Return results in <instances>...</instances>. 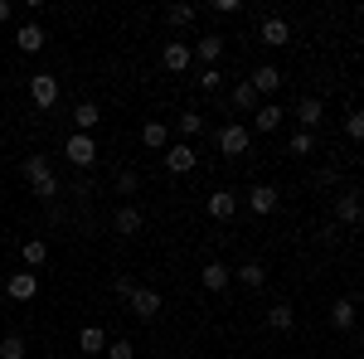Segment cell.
Wrapping results in <instances>:
<instances>
[{"label": "cell", "mask_w": 364, "mask_h": 359, "mask_svg": "<svg viewBox=\"0 0 364 359\" xmlns=\"http://www.w3.org/2000/svg\"><path fill=\"white\" fill-rule=\"evenodd\" d=\"M49 262V243L44 238H25V267H44Z\"/></svg>", "instance_id": "26"}, {"label": "cell", "mask_w": 364, "mask_h": 359, "mask_svg": "<svg viewBox=\"0 0 364 359\" xmlns=\"http://www.w3.org/2000/svg\"><path fill=\"white\" fill-rule=\"evenodd\" d=\"M209 10H214V15H238V0H214Z\"/></svg>", "instance_id": "37"}, {"label": "cell", "mask_w": 364, "mask_h": 359, "mask_svg": "<svg viewBox=\"0 0 364 359\" xmlns=\"http://www.w3.org/2000/svg\"><path fill=\"white\" fill-rule=\"evenodd\" d=\"M117 190H122V194H136V175H132V170H122V175H117Z\"/></svg>", "instance_id": "35"}, {"label": "cell", "mask_w": 364, "mask_h": 359, "mask_svg": "<svg viewBox=\"0 0 364 359\" xmlns=\"http://www.w3.org/2000/svg\"><path fill=\"white\" fill-rule=\"evenodd\" d=\"M248 83H252V92H277L282 87V68H272V63H257L248 73Z\"/></svg>", "instance_id": "13"}, {"label": "cell", "mask_w": 364, "mask_h": 359, "mask_svg": "<svg viewBox=\"0 0 364 359\" xmlns=\"http://www.w3.org/2000/svg\"><path fill=\"white\" fill-rule=\"evenodd\" d=\"M195 15H199L195 5H170V10H166V25H175V29H185V25H190V20H195Z\"/></svg>", "instance_id": "28"}, {"label": "cell", "mask_w": 364, "mask_h": 359, "mask_svg": "<svg viewBox=\"0 0 364 359\" xmlns=\"http://www.w3.org/2000/svg\"><path fill=\"white\" fill-rule=\"evenodd\" d=\"M219 83H224L219 68H204V73H199V87H204V92H219Z\"/></svg>", "instance_id": "33"}, {"label": "cell", "mask_w": 364, "mask_h": 359, "mask_svg": "<svg viewBox=\"0 0 364 359\" xmlns=\"http://www.w3.org/2000/svg\"><path fill=\"white\" fill-rule=\"evenodd\" d=\"M199 282H204V291H224L228 282H233V267H224V262H209V267L199 272Z\"/></svg>", "instance_id": "18"}, {"label": "cell", "mask_w": 364, "mask_h": 359, "mask_svg": "<svg viewBox=\"0 0 364 359\" xmlns=\"http://www.w3.org/2000/svg\"><path fill=\"white\" fill-rule=\"evenodd\" d=\"M78 350H83V355H102V350H107L102 326H83V331H78Z\"/></svg>", "instance_id": "22"}, {"label": "cell", "mask_w": 364, "mask_h": 359, "mask_svg": "<svg viewBox=\"0 0 364 359\" xmlns=\"http://www.w3.org/2000/svg\"><path fill=\"white\" fill-rule=\"evenodd\" d=\"M127 301H132V316H141V321H156L161 316V291H151V286H136Z\"/></svg>", "instance_id": "8"}, {"label": "cell", "mask_w": 364, "mask_h": 359, "mask_svg": "<svg viewBox=\"0 0 364 359\" xmlns=\"http://www.w3.org/2000/svg\"><path fill=\"white\" fill-rule=\"evenodd\" d=\"M331 326H336V331H355V296H340V301L331 306Z\"/></svg>", "instance_id": "21"}, {"label": "cell", "mask_w": 364, "mask_h": 359, "mask_svg": "<svg viewBox=\"0 0 364 359\" xmlns=\"http://www.w3.org/2000/svg\"><path fill=\"white\" fill-rule=\"evenodd\" d=\"M0 359H25V335H5L0 340Z\"/></svg>", "instance_id": "30"}, {"label": "cell", "mask_w": 364, "mask_h": 359, "mask_svg": "<svg viewBox=\"0 0 364 359\" xmlns=\"http://www.w3.org/2000/svg\"><path fill=\"white\" fill-rule=\"evenodd\" d=\"M141 223H146V214H141L136 204H122V209L112 214V228L122 233V238H136V233H141Z\"/></svg>", "instance_id": "12"}, {"label": "cell", "mask_w": 364, "mask_h": 359, "mask_svg": "<svg viewBox=\"0 0 364 359\" xmlns=\"http://www.w3.org/2000/svg\"><path fill=\"white\" fill-rule=\"evenodd\" d=\"M233 282H243V286L257 291V286L267 282V267H262V262H243V267H233Z\"/></svg>", "instance_id": "24"}, {"label": "cell", "mask_w": 364, "mask_h": 359, "mask_svg": "<svg viewBox=\"0 0 364 359\" xmlns=\"http://www.w3.org/2000/svg\"><path fill=\"white\" fill-rule=\"evenodd\" d=\"M311 151H316V136L296 127V132H291V156H311Z\"/></svg>", "instance_id": "31"}, {"label": "cell", "mask_w": 364, "mask_h": 359, "mask_svg": "<svg viewBox=\"0 0 364 359\" xmlns=\"http://www.w3.org/2000/svg\"><path fill=\"white\" fill-rule=\"evenodd\" d=\"M345 132H350L355 141L364 136V112H350V117H345Z\"/></svg>", "instance_id": "34"}, {"label": "cell", "mask_w": 364, "mask_h": 359, "mask_svg": "<svg viewBox=\"0 0 364 359\" xmlns=\"http://www.w3.org/2000/svg\"><path fill=\"white\" fill-rule=\"evenodd\" d=\"M5 291H10V301H34L39 296V272H10Z\"/></svg>", "instance_id": "7"}, {"label": "cell", "mask_w": 364, "mask_h": 359, "mask_svg": "<svg viewBox=\"0 0 364 359\" xmlns=\"http://www.w3.org/2000/svg\"><path fill=\"white\" fill-rule=\"evenodd\" d=\"M321 122H326L321 97H301V102H296V127H301V132H311V127H321Z\"/></svg>", "instance_id": "14"}, {"label": "cell", "mask_w": 364, "mask_h": 359, "mask_svg": "<svg viewBox=\"0 0 364 359\" xmlns=\"http://www.w3.org/2000/svg\"><path fill=\"white\" fill-rule=\"evenodd\" d=\"M97 122H102V107H97V102H78V107H73V127H78L83 136H92Z\"/></svg>", "instance_id": "19"}, {"label": "cell", "mask_w": 364, "mask_h": 359, "mask_svg": "<svg viewBox=\"0 0 364 359\" xmlns=\"http://www.w3.org/2000/svg\"><path fill=\"white\" fill-rule=\"evenodd\" d=\"M107 359H136V345L132 340H112L107 345Z\"/></svg>", "instance_id": "32"}, {"label": "cell", "mask_w": 364, "mask_h": 359, "mask_svg": "<svg viewBox=\"0 0 364 359\" xmlns=\"http://www.w3.org/2000/svg\"><path fill=\"white\" fill-rule=\"evenodd\" d=\"M161 63H166V73H185V68L195 63V54H190V44H180V39H170L166 49H161Z\"/></svg>", "instance_id": "11"}, {"label": "cell", "mask_w": 364, "mask_h": 359, "mask_svg": "<svg viewBox=\"0 0 364 359\" xmlns=\"http://www.w3.org/2000/svg\"><path fill=\"white\" fill-rule=\"evenodd\" d=\"M25 180L34 190V199H44V204L58 199V175L49 170V156H25Z\"/></svg>", "instance_id": "1"}, {"label": "cell", "mask_w": 364, "mask_h": 359, "mask_svg": "<svg viewBox=\"0 0 364 359\" xmlns=\"http://www.w3.org/2000/svg\"><path fill=\"white\" fill-rule=\"evenodd\" d=\"M248 146H252V136H248V127H243V122L219 127V151H224V156H243Z\"/></svg>", "instance_id": "4"}, {"label": "cell", "mask_w": 364, "mask_h": 359, "mask_svg": "<svg viewBox=\"0 0 364 359\" xmlns=\"http://www.w3.org/2000/svg\"><path fill=\"white\" fill-rule=\"evenodd\" d=\"M63 156H68V166L87 170L92 161H97V141H92V136H83V132H73V136L63 141Z\"/></svg>", "instance_id": "2"}, {"label": "cell", "mask_w": 364, "mask_h": 359, "mask_svg": "<svg viewBox=\"0 0 364 359\" xmlns=\"http://www.w3.org/2000/svg\"><path fill=\"white\" fill-rule=\"evenodd\" d=\"M233 107H238V112H257V92H252V83H248V78H243V83L233 87Z\"/></svg>", "instance_id": "27"}, {"label": "cell", "mask_w": 364, "mask_h": 359, "mask_svg": "<svg viewBox=\"0 0 364 359\" xmlns=\"http://www.w3.org/2000/svg\"><path fill=\"white\" fill-rule=\"evenodd\" d=\"M15 44H20V54H39V49H44V29L39 25H20Z\"/></svg>", "instance_id": "23"}, {"label": "cell", "mask_w": 364, "mask_h": 359, "mask_svg": "<svg viewBox=\"0 0 364 359\" xmlns=\"http://www.w3.org/2000/svg\"><path fill=\"white\" fill-rule=\"evenodd\" d=\"M29 102L39 112H49L58 102V78L54 73H34V78H29Z\"/></svg>", "instance_id": "3"}, {"label": "cell", "mask_w": 364, "mask_h": 359, "mask_svg": "<svg viewBox=\"0 0 364 359\" xmlns=\"http://www.w3.org/2000/svg\"><path fill=\"white\" fill-rule=\"evenodd\" d=\"M199 132H204V112H180V136H199Z\"/></svg>", "instance_id": "29"}, {"label": "cell", "mask_w": 364, "mask_h": 359, "mask_svg": "<svg viewBox=\"0 0 364 359\" xmlns=\"http://www.w3.org/2000/svg\"><path fill=\"white\" fill-rule=\"evenodd\" d=\"M190 54H195L204 68H219V58H224V39H219V34H209V39H199Z\"/></svg>", "instance_id": "15"}, {"label": "cell", "mask_w": 364, "mask_h": 359, "mask_svg": "<svg viewBox=\"0 0 364 359\" xmlns=\"http://www.w3.org/2000/svg\"><path fill=\"white\" fill-rule=\"evenodd\" d=\"M195 166H199L195 146H185V141H175V146H166V170H170V175H190Z\"/></svg>", "instance_id": "5"}, {"label": "cell", "mask_w": 364, "mask_h": 359, "mask_svg": "<svg viewBox=\"0 0 364 359\" xmlns=\"http://www.w3.org/2000/svg\"><path fill=\"white\" fill-rule=\"evenodd\" d=\"M0 20H10V0H0Z\"/></svg>", "instance_id": "38"}, {"label": "cell", "mask_w": 364, "mask_h": 359, "mask_svg": "<svg viewBox=\"0 0 364 359\" xmlns=\"http://www.w3.org/2000/svg\"><path fill=\"white\" fill-rule=\"evenodd\" d=\"M204 209H209V219L228 223L233 214H238V194H233V190H214L209 199H204Z\"/></svg>", "instance_id": "9"}, {"label": "cell", "mask_w": 364, "mask_h": 359, "mask_svg": "<svg viewBox=\"0 0 364 359\" xmlns=\"http://www.w3.org/2000/svg\"><path fill=\"white\" fill-rule=\"evenodd\" d=\"M141 146H146V151H166L170 146V127L166 122H146V127H141Z\"/></svg>", "instance_id": "17"}, {"label": "cell", "mask_w": 364, "mask_h": 359, "mask_svg": "<svg viewBox=\"0 0 364 359\" xmlns=\"http://www.w3.org/2000/svg\"><path fill=\"white\" fill-rule=\"evenodd\" d=\"M282 117H287V112H282L277 102H262V107L252 112V127H257V132H277V127H282Z\"/></svg>", "instance_id": "20"}, {"label": "cell", "mask_w": 364, "mask_h": 359, "mask_svg": "<svg viewBox=\"0 0 364 359\" xmlns=\"http://www.w3.org/2000/svg\"><path fill=\"white\" fill-rule=\"evenodd\" d=\"M336 219L345 223V228H360V194H355V190L336 199Z\"/></svg>", "instance_id": "16"}, {"label": "cell", "mask_w": 364, "mask_h": 359, "mask_svg": "<svg viewBox=\"0 0 364 359\" xmlns=\"http://www.w3.org/2000/svg\"><path fill=\"white\" fill-rule=\"evenodd\" d=\"M267 326H272V331H291V326H296V311H291L287 301H277L272 311H267Z\"/></svg>", "instance_id": "25"}, {"label": "cell", "mask_w": 364, "mask_h": 359, "mask_svg": "<svg viewBox=\"0 0 364 359\" xmlns=\"http://www.w3.org/2000/svg\"><path fill=\"white\" fill-rule=\"evenodd\" d=\"M277 204H282V194L272 190V185H252V190H248V209L257 214V219H267V214H277Z\"/></svg>", "instance_id": "6"}, {"label": "cell", "mask_w": 364, "mask_h": 359, "mask_svg": "<svg viewBox=\"0 0 364 359\" xmlns=\"http://www.w3.org/2000/svg\"><path fill=\"white\" fill-rule=\"evenodd\" d=\"M257 39H262L267 49H282V44H291V25H287L282 15H267L262 29H257Z\"/></svg>", "instance_id": "10"}, {"label": "cell", "mask_w": 364, "mask_h": 359, "mask_svg": "<svg viewBox=\"0 0 364 359\" xmlns=\"http://www.w3.org/2000/svg\"><path fill=\"white\" fill-rule=\"evenodd\" d=\"M117 296H122V301H127V296H132V291H136V282H132V277H117V286H112Z\"/></svg>", "instance_id": "36"}]
</instances>
